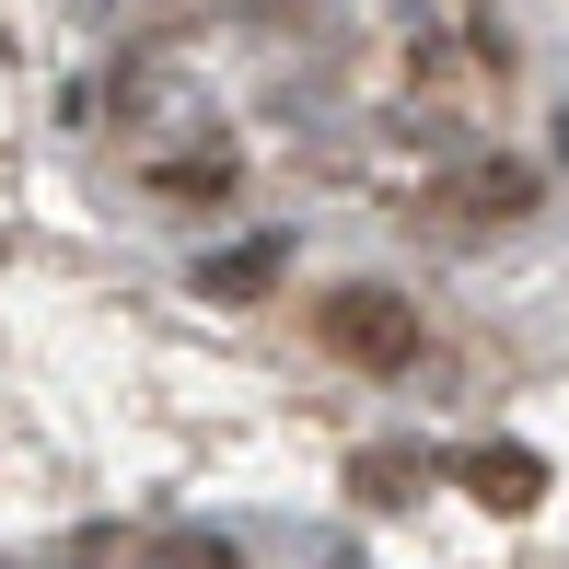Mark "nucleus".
I'll return each mask as SVG.
<instances>
[{
  "mask_svg": "<svg viewBox=\"0 0 569 569\" xmlns=\"http://www.w3.org/2000/svg\"><path fill=\"white\" fill-rule=\"evenodd\" d=\"M326 338L349 360H372V372H396V360H419V315H407L396 291H338L326 302Z\"/></svg>",
  "mask_w": 569,
  "mask_h": 569,
  "instance_id": "f257e3e1",
  "label": "nucleus"
},
{
  "mask_svg": "<svg viewBox=\"0 0 569 569\" xmlns=\"http://www.w3.org/2000/svg\"><path fill=\"white\" fill-rule=\"evenodd\" d=\"M477 477H488V500H535V465H523V453H488Z\"/></svg>",
  "mask_w": 569,
  "mask_h": 569,
  "instance_id": "f03ea898",
  "label": "nucleus"
}]
</instances>
